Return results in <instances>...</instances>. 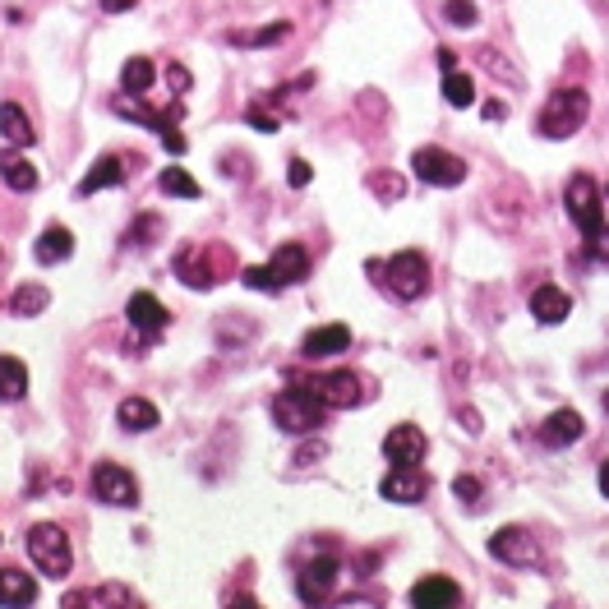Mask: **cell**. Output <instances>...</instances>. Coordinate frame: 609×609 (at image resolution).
I'll return each instance as SVG.
<instances>
[{
    "label": "cell",
    "mask_w": 609,
    "mask_h": 609,
    "mask_svg": "<svg viewBox=\"0 0 609 609\" xmlns=\"http://www.w3.org/2000/svg\"><path fill=\"white\" fill-rule=\"evenodd\" d=\"M342 351H351L347 323H323V328L305 333V342H300V356L305 360H328V356H342Z\"/></svg>",
    "instance_id": "obj_16"
},
{
    "label": "cell",
    "mask_w": 609,
    "mask_h": 609,
    "mask_svg": "<svg viewBox=\"0 0 609 609\" xmlns=\"http://www.w3.org/2000/svg\"><path fill=\"white\" fill-rule=\"evenodd\" d=\"M411 167H416V176L425 180V185H439V190H457L466 180V162L457 153H448V148H416V157H411Z\"/></svg>",
    "instance_id": "obj_6"
},
{
    "label": "cell",
    "mask_w": 609,
    "mask_h": 609,
    "mask_svg": "<svg viewBox=\"0 0 609 609\" xmlns=\"http://www.w3.org/2000/svg\"><path fill=\"white\" fill-rule=\"evenodd\" d=\"M116 420H120V430H130V434H148L162 425V411H157L148 397H125V402L116 406Z\"/></svg>",
    "instance_id": "obj_19"
},
{
    "label": "cell",
    "mask_w": 609,
    "mask_h": 609,
    "mask_svg": "<svg viewBox=\"0 0 609 609\" xmlns=\"http://www.w3.org/2000/svg\"><path fill=\"white\" fill-rule=\"evenodd\" d=\"M167 84L176 88V93H185V88H190V70H185V65H167Z\"/></svg>",
    "instance_id": "obj_39"
},
{
    "label": "cell",
    "mask_w": 609,
    "mask_h": 609,
    "mask_svg": "<svg viewBox=\"0 0 609 609\" xmlns=\"http://www.w3.org/2000/svg\"><path fill=\"white\" fill-rule=\"evenodd\" d=\"M443 102L457 111L471 107V102H476V79L462 70H443Z\"/></svg>",
    "instance_id": "obj_28"
},
{
    "label": "cell",
    "mask_w": 609,
    "mask_h": 609,
    "mask_svg": "<svg viewBox=\"0 0 609 609\" xmlns=\"http://www.w3.org/2000/svg\"><path fill=\"white\" fill-rule=\"evenodd\" d=\"M28 393V365L19 356H0V402H19Z\"/></svg>",
    "instance_id": "obj_25"
},
{
    "label": "cell",
    "mask_w": 609,
    "mask_h": 609,
    "mask_svg": "<svg viewBox=\"0 0 609 609\" xmlns=\"http://www.w3.org/2000/svg\"><path fill=\"white\" fill-rule=\"evenodd\" d=\"M0 176H5V185H10L14 194H33L37 190V167L28 162V157H19V153H0Z\"/></svg>",
    "instance_id": "obj_24"
},
{
    "label": "cell",
    "mask_w": 609,
    "mask_h": 609,
    "mask_svg": "<svg viewBox=\"0 0 609 609\" xmlns=\"http://www.w3.org/2000/svg\"><path fill=\"white\" fill-rule=\"evenodd\" d=\"M314 393H319V402L328 406V411H351L356 402H365V379H360L356 370H328L319 374V379L310 383Z\"/></svg>",
    "instance_id": "obj_9"
},
{
    "label": "cell",
    "mask_w": 609,
    "mask_h": 609,
    "mask_svg": "<svg viewBox=\"0 0 609 609\" xmlns=\"http://www.w3.org/2000/svg\"><path fill=\"white\" fill-rule=\"evenodd\" d=\"M457 425H462L466 434H480V416H476V411H457Z\"/></svg>",
    "instance_id": "obj_40"
},
{
    "label": "cell",
    "mask_w": 609,
    "mask_h": 609,
    "mask_svg": "<svg viewBox=\"0 0 609 609\" xmlns=\"http://www.w3.org/2000/svg\"><path fill=\"white\" fill-rule=\"evenodd\" d=\"M245 287H254V291H268V296H277V291H282V282H277L273 277V268H245Z\"/></svg>",
    "instance_id": "obj_34"
},
{
    "label": "cell",
    "mask_w": 609,
    "mask_h": 609,
    "mask_svg": "<svg viewBox=\"0 0 609 609\" xmlns=\"http://www.w3.org/2000/svg\"><path fill=\"white\" fill-rule=\"evenodd\" d=\"M439 70H457V51L439 47Z\"/></svg>",
    "instance_id": "obj_43"
},
{
    "label": "cell",
    "mask_w": 609,
    "mask_h": 609,
    "mask_svg": "<svg viewBox=\"0 0 609 609\" xmlns=\"http://www.w3.org/2000/svg\"><path fill=\"white\" fill-rule=\"evenodd\" d=\"M93 499L111 503V508H134L139 503V480L120 462H97L93 466Z\"/></svg>",
    "instance_id": "obj_7"
},
{
    "label": "cell",
    "mask_w": 609,
    "mask_h": 609,
    "mask_svg": "<svg viewBox=\"0 0 609 609\" xmlns=\"http://www.w3.org/2000/svg\"><path fill=\"white\" fill-rule=\"evenodd\" d=\"M563 203H568V217L577 222L582 236H596L605 227V194L591 176H573L568 180V190H563Z\"/></svg>",
    "instance_id": "obj_5"
},
{
    "label": "cell",
    "mask_w": 609,
    "mask_h": 609,
    "mask_svg": "<svg viewBox=\"0 0 609 609\" xmlns=\"http://www.w3.org/2000/svg\"><path fill=\"white\" fill-rule=\"evenodd\" d=\"M28 559H33V568L42 577H70L74 568V550H70V536L60 531L56 522H37L33 531H28Z\"/></svg>",
    "instance_id": "obj_3"
},
{
    "label": "cell",
    "mask_w": 609,
    "mask_h": 609,
    "mask_svg": "<svg viewBox=\"0 0 609 609\" xmlns=\"http://www.w3.org/2000/svg\"><path fill=\"white\" fill-rule=\"evenodd\" d=\"M125 176H130V167H125V162H120V157H97L93 167H88V176L79 180V194H97V190H116V185H125Z\"/></svg>",
    "instance_id": "obj_18"
},
{
    "label": "cell",
    "mask_w": 609,
    "mask_h": 609,
    "mask_svg": "<svg viewBox=\"0 0 609 609\" xmlns=\"http://www.w3.org/2000/svg\"><path fill=\"white\" fill-rule=\"evenodd\" d=\"M245 116H250V125H254V130H263V134H273V130H282V125H277V120H273V116H268V111H263V107H250V111H245Z\"/></svg>",
    "instance_id": "obj_37"
},
{
    "label": "cell",
    "mask_w": 609,
    "mask_h": 609,
    "mask_svg": "<svg viewBox=\"0 0 609 609\" xmlns=\"http://www.w3.org/2000/svg\"><path fill=\"white\" fill-rule=\"evenodd\" d=\"M51 305V291L42 287V282H24V287L10 296V314H19V319H33V314H42Z\"/></svg>",
    "instance_id": "obj_26"
},
{
    "label": "cell",
    "mask_w": 609,
    "mask_h": 609,
    "mask_svg": "<svg viewBox=\"0 0 609 609\" xmlns=\"http://www.w3.org/2000/svg\"><path fill=\"white\" fill-rule=\"evenodd\" d=\"M37 600V582L24 568H0V605L5 609H24Z\"/></svg>",
    "instance_id": "obj_21"
},
{
    "label": "cell",
    "mask_w": 609,
    "mask_h": 609,
    "mask_svg": "<svg viewBox=\"0 0 609 609\" xmlns=\"http://www.w3.org/2000/svg\"><path fill=\"white\" fill-rule=\"evenodd\" d=\"M582 434H586V420H582V411H573V406L550 411L545 425H540V443H545V448H573Z\"/></svg>",
    "instance_id": "obj_15"
},
{
    "label": "cell",
    "mask_w": 609,
    "mask_h": 609,
    "mask_svg": "<svg viewBox=\"0 0 609 609\" xmlns=\"http://www.w3.org/2000/svg\"><path fill=\"white\" fill-rule=\"evenodd\" d=\"M411 605L416 609H457L462 605V586L453 582V577H420L416 586H411Z\"/></svg>",
    "instance_id": "obj_14"
},
{
    "label": "cell",
    "mask_w": 609,
    "mask_h": 609,
    "mask_svg": "<svg viewBox=\"0 0 609 609\" xmlns=\"http://www.w3.org/2000/svg\"><path fill=\"white\" fill-rule=\"evenodd\" d=\"M130 5H139V0H102V10L107 14H120V10H130Z\"/></svg>",
    "instance_id": "obj_44"
},
{
    "label": "cell",
    "mask_w": 609,
    "mask_h": 609,
    "mask_svg": "<svg viewBox=\"0 0 609 609\" xmlns=\"http://www.w3.org/2000/svg\"><path fill=\"white\" fill-rule=\"evenodd\" d=\"M600 406H605V416H609V388H605V397H600Z\"/></svg>",
    "instance_id": "obj_46"
},
{
    "label": "cell",
    "mask_w": 609,
    "mask_h": 609,
    "mask_svg": "<svg viewBox=\"0 0 609 609\" xmlns=\"http://www.w3.org/2000/svg\"><path fill=\"white\" fill-rule=\"evenodd\" d=\"M153 60L148 56H130L120 65V93H148L153 88Z\"/></svg>",
    "instance_id": "obj_27"
},
{
    "label": "cell",
    "mask_w": 609,
    "mask_h": 609,
    "mask_svg": "<svg viewBox=\"0 0 609 609\" xmlns=\"http://www.w3.org/2000/svg\"><path fill=\"white\" fill-rule=\"evenodd\" d=\"M531 314H536V323H563L568 314H573V300H568V291H559V287H536L531 291Z\"/></svg>",
    "instance_id": "obj_20"
},
{
    "label": "cell",
    "mask_w": 609,
    "mask_h": 609,
    "mask_svg": "<svg viewBox=\"0 0 609 609\" xmlns=\"http://www.w3.org/2000/svg\"><path fill=\"white\" fill-rule=\"evenodd\" d=\"M162 144H167V153H185V134H176V130H167V134H162Z\"/></svg>",
    "instance_id": "obj_41"
},
{
    "label": "cell",
    "mask_w": 609,
    "mask_h": 609,
    "mask_svg": "<svg viewBox=\"0 0 609 609\" xmlns=\"http://www.w3.org/2000/svg\"><path fill=\"white\" fill-rule=\"evenodd\" d=\"M287 33H291V24H282V19H277V24L259 28V33H231V42H236V47H268V42H282Z\"/></svg>",
    "instance_id": "obj_31"
},
{
    "label": "cell",
    "mask_w": 609,
    "mask_h": 609,
    "mask_svg": "<svg viewBox=\"0 0 609 609\" xmlns=\"http://www.w3.org/2000/svg\"><path fill=\"white\" fill-rule=\"evenodd\" d=\"M383 282H388V291H393L397 300H420L425 291H430V259L420 250H402L393 254V259L383 263Z\"/></svg>",
    "instance_id": "obj_4"
},
{
    "label": "cell",
    "mask_w": 609,
    "mask_h": 609,
    "mask_svg": "<svg viewBox=\"0 0 609 609\" xmlns=\"http://www.w3.org/2000/svg\"><path fill=\"white\" fill-rule=\"evenodd\" d=\"M157 185H162V194H171V199H199V180L185 167H167L157 176Z\"/></svg>",
    "instance_id": "obj_29"
},
{
    "label": "cell",
    "mask_w": 609,
    "mask_h": 609,
    "mask_svg": "<svg viewBox=\"0 0 609 609\" xmlns=\"http://www.w3.org/2000/svg\"><path fill=\"white\" fill-rule=\"evenodd\" d=\"M337 559L333 554H323V559H310L305 568L296 573V596L305 600V605H323V600L333 596V586H337Z\"/></svg>",
    "instance_id": "obj_10"
},
{
    "label": "cell",
    "mask_w": 609,
    "mask_h": 609,
    "mask_svg": "<svg viewBox=\"0 0 609 609\" xmlns=\"http://www.w3.org/2000/svg\"><path fill=\"white\" fill-rule=\"evenodd\" d=\"M425 448H430V439H425L420 425H393L383 434V457L393 466H420L425 462Z\"/></svg>",
    "instance_id": "obj_12"
},
{
    "label": "cell",
    "mask_w": 609,
    "mask_h": 609,
    "mask_svg": "<svg viewBox=\"0 0 609 609\" xmlns=\"http://www.w3.org/2000/svg\"><path fill=\"white\" fill-rule=\"evenodd\" d=\"M485 120H508V107L503 102H485Z\"/></svg>",
    "instance_id": "obj_42"
},
{
    "label": "cell",
    "mask_w": 609,
    "mask_h": 609,
    "mask_svg": "<svg viewBox=\"0 0 609 609\" xmlns=\"http://www.w3.org/2000/svg\"><path fill=\"white\" fill-rule=\"evenodd\" d=\"M586 116H591V97H586V88H554L550 102H545L540 116H536V130L559 144V139H573V134L582 130Z\"/></svg>",
    "instance_id": "obj_1"
},
{
    "label": "cell",
    "mask_w": 609,
    "mask_h": 609,
    "mask_svg": "<svg viewBox=\"0 0 609 609\" xmlns=\"http://www.w3.org/2000/svg\"><path fill=\"white\" fill-rule=\"evenodd\" d=\"M70 254H74V231L70 227H47L42 236H37V245H33L37 263H65Z\"/></svg>",
    "instance_id": "obj_23"
},
{
    "label": "cell",
    "mask_w": 609,
    "mask_h": 609,
    "mask_svg": "<svg viewBox=\"0 0 609 609\" xmlns=\"http://www.w3.org/2000/svg\"><path fill=\"white\" fill-rule=\"evenodd\" d=\"M605 203H609V190H605Z\"/></svg>",
    "instance_id": "obj_47"
},
{
    "label": "cell",
    "mask_w": 609,
    "mask_h": 609,
    "mask_svg": "<svg viewBox=\"0 0 609 609\" xmlns=\"http://www.w3.org/2000/svg\"><path fill=\"white\" fill-rule=\"evenodd\" d=\"M490 554L508 568H536L540 563V540L526 526H499L490 536Z\"/></svg>",
    "instance_id": "obj_8"
},
{
    "label": "cell",
    "mask_w": 609,
    "mask_h": 609,
    "mask_svg": "<svg viewBox=\"0 0 609 609\" xmlns=\"http://www.w3.org/2000/svg\"><path fill=\"white\" fill-rule=\"evenodd\" d=\"M287 180H291V185H296V190H305V185H310V180H314L310 162H305V157H291V167H287Z\"/></svg>",
    "instance_id": "obj_35"
},
{
    "label": "cell",
    "mask_w": 609,
    "mask_h": 609,
    "mask_svg": "<svg viewBox=\"0 0 609 609\" xmlns=\"http://www.w3.org/2000/svg\"><path fill=\"white\" fill-rule=\"evenodd\" d=\"M374 190L388 194V199H402V180H397V176H374Z\"/></svg>",
    "instance_id": "obj_38"
},
{
    "label": "cell",
    "mask_w": 609,
    "mask_h": 609,
    "mask_svg": "<svg viewBox=\"0 0 609 609\" xmlns=\"http://www.w3.org/2000/svg\"><path fill=\"white\" fill-rule=\"evenodd\" d=\"M453 494L466 503V508H480V503H485V485H480V476H457Z\"/></svg>",
    "instance_id": "obj_33"
},
{
    "label": "cell",
    "mask_w": 609,
    "mask_h": 609,
    "mask_svg": "<svg viewBox=\"0 0 609 609\" xmlns=\"http://www.w3.org/2000/svg\"><path fill=\"white\" fill-rule=\"evenodd\" d=\"M65 605H134V591H125V586H102V591H74V596H65Z\"/></svg>",
    "instance_id": "obj_30"
},
{
    "label": "cell",
    "mask_w": 609,
    "mask_h": 609,
    "mask_svg": "<svg viewBox=\"0 0 609 609\" xmlns=\"http://www.w3.org/2000/svg\"><path fill=\"white\" fill-rule=\"evenodd\" d=\"M600 494H605V499H609V462L600 466Z\"/></svg>",
    "instance_id": "obj_45"
},
{
    "label": "cell",
    "mask_w": 609,
    "mask_h": 609,
    "mask_svg": "<svg viewBox=\"0 0 609 609\" xmlns=\"http://www.w3.org/2000/svg\"><path fill=\"white\" fill-rule=\"evenodd\" d=\"M125 314H130L134 333L144 337V342H157V337L167 333V323H171L167 305H162V300H157L153 291H134V296H130V305H125Z\"/></svg>",
    "instance_id": "obj_11"
},
{
    "label": "cell",
    "mask_w": 609,
    "mask_h": 609,
    "mask_svg": "<svg viewBox=\"0 0 609 609\" xmlns=\"http://www.w3.org/2000/svg\"><path fill=\"white\" fill-rule=\"evenodd\" d=\"M586 254H591V259H605V263H609V227H600L596 236H586Z\"/></svg>",
    "instance_id": "obj_36"
},
{
    "label": "cell",
    "mask_w": 609,
    "mask_h": 609,
    "mask_svg": "<svg viewBox=\"0 0 609 609\" xmlns=\"http://www.w3.org/2000/svg\"><path fill=\"white\" fill-rule=\"evenodd\" d=\"M0 134H5V144H14V148L37 144L33 120L24 116V107H19V102H5V107H0Z\"/></svg>",
    "instance_id": "obj_22"
},
{
    "label": "cell",
    "mask_w": 609,
    "mask_h": 609,
    "mask_svg": "<svg viewBox=\"0 0 609 609\" xmlns=\"http://www.w3.org/2000/svg\"><path fill=\"white\" fill-rule=\"evenodd\" d=\"M379 494L388 503H420L430 494V476H425L420 466H393V471L379 480Z\"/></svg>",
    "instance_id": "obj_13"
},
{
    "label": "cell",
    "mask_w": 609,
    "mask_h": 609,
    "mask_svg": "<svg viewBox=\"0 0 609 609\" xmlns=\"http://www.w3.org/2000/svg\"><path fill=\"white\" fill-rule=\"evenodd\" d=\"M323 411L328 406L319 402V393H314L310 383L305 388H282L273 397V425L287 434H314L323 425Z\"/></svg>",
    "instance_id": "obj_2"
},
{
    "label": "cell",
    "mask_w": 609,
    "mask_h": 609,
    "mask_svg": "<svg viewBox=\"0 0 609 609\" xmlns=\"http://www.w3.org/2000/svg\"><path fill=\"white\" fill-rule=\"evenodd\" d=\"M268 268H273V277L282 287H296V282L310 277V250H305V245H277Z\"/></svg>",
    "instance_id": "obj_17"
},
{
    "label": "cell",
    "mask_w": 609,
    "mask_h": 609,
    "mask_svg": "<svg viewBox=\"0 0 609 609\" xmlns=\"http://www.w3.org/2000/svg\"><path fill=\"white\" fill-rule=\"evenodd\" d=\"M443 19L453 28H476L480 10H476V0H448V5H443Z\"/></svg>",
    "instance_id": "obj_32"
}]
</instances>
